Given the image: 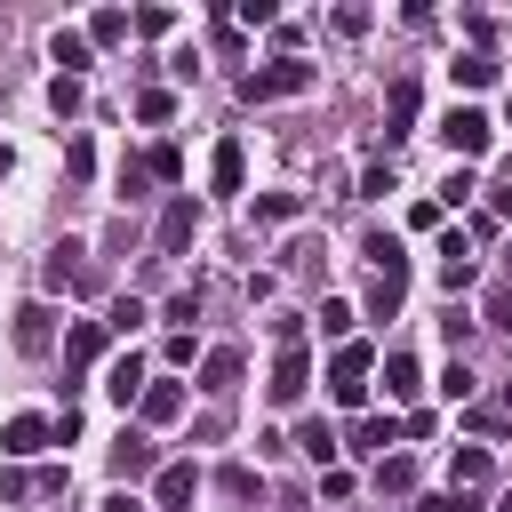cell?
<instances>
[{"label":"cell","instance_id":"obj_1","mask_svg":"<svg viewBox=\"0 0 512 512\" xmlns=\"http://www.w3.org/2000/svg\"><path fill=\"white\" fill-rule=\"evenodd\" d=\"M296 88H312V64L304 56H280V64L240 72V104H272V96H296Z\"/></svg>","mask_w":512,"mask_h":512},{"label":"cell","instance_id":"obj_2","mask_svg":"<svg viewBox=\"0 0 512 512\" xmlns=\"http://www.w3.org/2000/svg\"><path fill=\"white\" fill-rule=\"evenodd\" d=\"M328 392H336L344 408H360V392H368V344H336V360H328Z\"/></svg>","mask_w":512,"mask_h":512},{"label":"cell","instance_id":"obj_3","mask_svg":"<svg viewBox=\"0 0 512 512\" xmlns=\"http://www.w3.org/2000/svg\"><path fill=\"white\" fill-rule=\"evenodd\" d=\"M440 136H448V152H456V160H472V152H488V136H496V128H488V112L456 104V112L440 120Z\"/></svg>","mask_w":512,"mask_h":512},{"label":"cell","instance_id":"obj_4","mask_svg":"<svg viewBox=\"0 0 512 512\" xmlns=\"http://www.w3.org/2000/svg\"><path fill=\"white\" fill-rule=\"evenodd\" d=\"M192 232H200V208H192V192H176V200L160 208V256H184Z\"/></svg>","mask_w":512,"mask_h":512},{"label":"cell","instance_id":"obj_5","mask_svg":"<svg viewBox=\"0 0 512 512\" xmlns=\"http://www.w3.org/2000/svg\"><path fill=\"white\" fill-rule=\"evenodd\" d=\"M136 416H144V424H176V416H184V384H176V376H152V384L136 392Z\"/></svg>","mask_w":512,"mask_h":512},{"label":"cell","instance_id":"obj_6","mask_svg":"<svg viewBox=\"0 0 512 512\" xmlns=\"http://www.w3.org/2000/svg\"><path fill=\"white\" fill-rule=\"evenodd\" d=\"M96 352H104V320H72L64 328V368L80 376V368H96Z\"/></svg>","mask_w":512,"mask_h":512},{"label":"cell","instance_id":"obj_7","mask_svg":"<svg viewBox=\"0 0 512 512\" xmlns=\"http://www.w3.org/2000/svg\"><path fill=\"white\" fill-rule=\"evenodd\" d=\"M304 384H312V360H304V344H288V352L272 360V384H264V392H272V400H296Z\"/></svg>","mask_w":512,"mask_h":512},{"label":"cell","instance_id":"obj_8","mask_svg":"<svg viewBox=\"0 0 512 512\" xmlns=\"http://www.w3.org/2000/svg\"><path fill=\"white\" fill-rule=\"evenodd\" d=\"M48 440H56L48 416H8V424H0V448H8V456H40Z\"/></svg>","mask_w":512,"mask_h":512},{"label":"cell","instance_id":"obj_9","mask_svg":"<svg viewBox=\"0 0 512 512\" xmlns=\"http://www.w3.org/2000/svg\"><path fill=\"white\" fill-rule=\"evenodd\" d=\"M200 392H208V400H232V392H240V352H208V360H200Z\"/></svg>","mask_w":512,"mask_h":512},{"label":"cell","instance_id":"obj_10","mask_svg":"<svg viewBox=\"0 0 512 512\" xmlns=\"http://www.w3.org/2000/svg\"><path fill=\"white\" fill-rule=\"evenodd\" d=\"M144 384H152V376H144V360H136V352H120V360L104 368V392H112L120 408H136V392H144Z\"/></svg>","mask_w":512,"mask_h":512},{"label":"cell","instance_id":"obj_11","mask_svg":"<svg viewBox=\"0 0 512 512\" xmlns=\"http://www.w3.org/2000/svg\"><path fill=\"white\" fill-rule=\"evenodd\" d=\"M40 280H48V288H80V280H88V248H80V240H64V248L48 256V272H40Z\"/></svg>","mask_w":512,"mask_h":512},{"label":"cell","instance_id":"obj_12","mask_svg":"<svg viewBox=\"0 0 512 512\" xmlns=\"http://www.w3.org/2000/svg\"><path fill=\"white\" fill-rule=\"evenodd\" d=\"M392 440H400V424H392V416H360V424H352V456H368V464H376Z\"/></svg>","mask_w":512,"mask_h":512},{"label":"cell","instance_id":"obj_13","mask_svg":"<svg viewBox=\"0 0 512 512\" xmlns=\"http://www.w3.org/2000/svg\"><path fill=\"white\" fill-rule=\"evenodd\" d=\"M112 472H120V480H144V472H152V440H144V432H120V440H112Z\"/></svg>","mask_w":512,"mask_h":512},{"label":"cell","instance_id":"obj_14","mask_svg":"<svg viewBox=\"0 0 512 512\" xmlns=\"http://www.w3.org/2000/svg\"><path fill=\"white\" fill-rule=\"evenodd\" d=\"M192 488H200V472H192V464H168L152 496H160V512H184V504H192Z\"/></svg>","mask_w":512,"mask_h":512},{"label":"cell","instance_id":"obj_15","mask_svg":"<svg viewBox=\"0 0 512 512\" xmlns=\"http://www.w3.org/2000/svg\"><path fill=\"white\" fill-rule=\"evenodd\" d=\"M416 120V80H392V104H384V136H408Z\"/></svg>","mask_w":512,"mask_h":512},{"label":"cell","instance_id":"obj_16","mask_svg":"<svg viewBox=\"0 0 512 512\" xmlns=\"http://www.w3.org/2000/svg\"><path fill=\"white\" fill-rule=\"evenodd\" d=\"M440 288H472V248L464 240H440Z\"/></svg>","mask_w":512,"mask_h":512},{"label":"cell","instance_id":"obj_17","mask_svg":"<svg viewBox=\"0 0 512 512\" xmlns=\"http://www.w3.org/2000/svg\"><path fill=\"white\" fill-rule=\"evenodd\" d=\"M416 392H424V384H416V360L392 352V360H384V400H416Z\"/></svg>","mask_w":512,"mask_h":512},{"label":"cell","instance_id":"obj_18","mask_svg":"<svg viewBox=\"0 0 512 512\" xmlns=\"http://www.w3.org/2000/svg\"><path fill=\"white\" fill-rule=\"evenodd\" d=\"M296 448H304V456H312V464H320V472H336V432H328V424H320V416H312V424H304V432H296Z\"/></svg>","mask_w":512,"mask_h":512},{"label":"cell","instance_id":"obj_19","mask_svg":"<svg viewBox=\"0 0 512 512\" xmlns=\"http://www.w3.org/2000/svg\"><path fill=\"white\" fill-rule=\"evenodd\" d=\"M16 344L24 352H48V304H24L16 312Z\"/></svg>","mask_w":512,"mask_h":512},{"label":"cell","instance_id":"obj_20","mask_svg":"<svg viewBox=\"0 0 512 512\" xmlns=\"http://www.w3.org/2000/svg\"><path fill=\"white\" fill-rule=\"evenodd\" d=\"M376 488H384V496H408V488H416V464H408V456H376Z\"/></svg>","mask_w":512,"mask_h":512},{"label":"cell","instance_id":"obj_21","mask_svg":"<svg viewBox=\"0 0 512 512\" xmlns=\"http://www.w3.org/2000/svg\"><path fill=\"white\" fill-rule=\"evenodd\" d=\"M448 72H456L464 88H488V80H496V56H480V48H464V56L448 64Z\"/></svg>","mask_w":512,"mask_h":512},{"label":"cell","instance_id":"obj_22","mask_svg":"<svg viewBox=\"0 0 512 512\" xmlns=\"http://www.w3.org/2000/svg\"><path fill=\"white\" fill-rule=\"evenodd\" d=\"M208 176H216V192H240V144H232V136L216 144V160H208Z\"/></svg>","mask_w":512,"mask_h":512},{"label":"cell","instance_id":"obj_23","mask_svg":"<svg viewBox=\"0 0 512 512\" xmlns=\"http://www.w3.org/2000/svg\"><path fill=\"white\" fill-rule=\"evenodd\" d=\"M216 488H224L232 504H248V496H264V480H256L248 464H224V472H216Z\"/></svg>","mask_w":512,"mask_h":512},{"label":"cell","instance_id":"obj_24","mask_svg":"<svg viewBox=\"0 0 512 512\" xmlns=\"http://www.w3.org/2000/svg\"><path fill=\"white\" fill-rule=\"evenodd\" d=\"M88 40H104V48L128 40V8H96V16H88Z\"/></svg>","mask_w":512,"mask_h":512},{"label":"cell","instance_id":"obj_25","mask_svg":"<svg viewBox=\"0 0 512 512\" xmlns=\"http://www.w3.org/2000/svg\"><path fill=\"white\" fill-rule=\"evenodd\" d=\"M48 56H56V64H64V80H72V72L88 64V32H56V48H48Z\"/></svg>","mask_w":512,"mask_h":512},{"label":"cell","instance_id":"obj_26","mask_svg":"<svg viewBox=\"0 0 512 512\" xmlns=\"http://www.w3.org/2000/svg\"><path fill=\"white\" fill-rule=\"evenodd\" d=\"M136 328H144V304H136V296H120V304L104 312V336H136Z\"/></svg>","mask_w":512,"mask_h":512},{"label":"cell","instance_id":"obj_27","mask_svg":"<svg viewBox=\"0 0 512 512\" xmlns=\"http://www.w3.org/2000/svg\"><path fill=\"white\" fill-rule=\"evenodd\" d=\"M472 192H480V184H472V168H448V176H440V208H464Z\"/></svg>","mask_w":512,"mask_h":512},{"label":"cell","instance_id":"obj_28","mask_svg":"<svg viewBox=\"0 0 512 512\" xmlns=\"http://www.w3.org/2000/svg\"><path fill=\"white\" fill-rule=\"evenodd\" d=\"M296 208H304V200H296V192H264V200H256V224H288V216H296Z\"/></svg>","mask_w":512,"mask_h":512},{"label":"cell","instance_id":"obj_29","mask_svg":"<svg viewBox=\"0 0 512 512\" xmlns=\"http://www.w3.org/2000/svg\"><path fill=\"white\" fill-rule=\"evenodd\" d=\"M320 336H352V304H344V296L320 304Z\"/></svg>","mask_w":512,"mask_h":512},{"label":"cell","instance_id":"obj_30","mask_svg":"<svg viewBox=\"0 0 512 512\" xmlns=\"http://www.w3.org/2000/svg\"><path fill=\"white\" fill-rule=\"evenodd\" d=\"M416 512H480V496H472V488H448V496H424Z\"/></svg>","mask_w":512,"mask_h":512},{"label":"cell","instance_id":"obj_31","mask_svg":"<svg viewBox=\"0 0 512 512\" xmlns=\"http://www.w3.org/2000/svg\"><path fill=\"white\" fill-rule=\"evenodd\" d=\"M168 320L192 328V320H200V288H176V296H168Z\"/></svg>","mask_w":512,"mask_h":512},{"label":"cell","instance_id":"obj_32","mask_svg":"<svg viewBox=\"0 0 512 512\" xmlns=\"http://www.w3.org/2000/svg\"><path fill=\"white\" fill-rule=\"evenodd\" d=\"M472 384H480V376H472L464 360H448V376H440V392H448V400H472Z\"/></svg>","mask_w":512,"mask_h":512},{"label":"cell","instance_id":"obj_33","mask_svg":"<svg viewBox=\"0 0 512 512\" xmlns=\"http://www.w3.org/2000/svg\"><path fill=\"white\" fill-rule=\"evenodd\" d=\"M456 480H464V488L488 480V448H456Z\"/></svg>","mask_w":512,"mask_h":512},{"label":"cell","instance_id":"obj_34","mask_svg":"<svg viewBox=\"0 0 512 512\" xmlns=\"http://www.w3.org/2000/svg\"><path fill=\"white\" fill-rule=\"evenodd\" d=\"M488 328H512V280L488 288Z\"/></svg>","mask_w":512,"mask_h":512},{"label":"cell","instance_id":"obj_35","mask_svg":"<svg viewBox=\"0 0 512 512\" xmlns=\"http://www.w3.org/2000/svg\"><path fill=\"white\" fill-rule=\"evenodd\" d=\"M48 104H56V112H72V104H80V80H64V72H56V80H48Z\"/></svg>","mask_w":512,"mask_h":512},{"label":"cell","instance_id":"obj_36","mask_svg":"<svg viewBox=\"0 0 512 512\" xmlns=\"http://www.w3.org/2000/svg\"><path fill=\"white\" fill-rule=\"evenodd\" d=\"M104 512H144V504H136L128 488H112V496H104Z\"/></svg>","mask_w":512,"mask_h":512},{"label":"cell","instance_id":"obj_37","mask_svg":"<svg viewBox=\"0 0 512 512\" xmlns=\"http://www.w3.org/2000/svg\"><path fill=\"white\" fill-rule=\"evenodd\" d=\"M496 216H504V224H512V184H504V192H496Z\"/></svg>","mask_w":512,"mask_h":512},{"label":"cell","instance_id":"obj_38","mask_svg":"<svg viewBox=\"0 0 512 512\" xmlns=\"http://www.w3.org/2000/svg\"><path fill=\"white\" fill-rule=\"evenodd\" d=\"M8 168H16V152H8V144H0V176H8Z\"/></svg>","mask_w":512,"mask_h":512},{"label":"cell","instance_id":"obj_39","mask_svg":"<svg viewBox=\"0 0 512 512\" xmlns=\"http://www.w3.org/2000/svg\"><path fill=\"white\" fill-rule=\"evenodd\" d=\"M496 512H512V488H504V504H496Z\"/></svg>","mask_w":512,"mask_h":512},{"label":"cell","instance_id":"obj_40","mask_svg":"<svg viewBox=\"0 0 512 512\" xmlns=\"http://www.w3.org/2000/svg\"><path fill=\"white\" fill-rule=\"evenodd\" d=\"M504 408H512V384H504Z\"/></svg>","mask_w":512,"mask_h":512}]
</instances>
